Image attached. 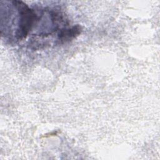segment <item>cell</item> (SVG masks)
Here are the masks:
<instances>
[{"instance_id": "1", "label": "cell", "mask_w": 160, "mask_h": 160, "mask_svg": "<svg viewBox=\"0 0 160 160\" xmlns=\"http://www.w3.org/2000/svg\"><path fill=\"white\" fill-rule=\"evenodd\" d=\"M14 6L18 9L19 19V28L17 30L16 37L18 40H21L27 37L34 26L40 19L35 11L28 7L22 1H12Z\"/></svg>"}, {"instance_id": "2", "label": "cell", "mask_w": 160, "mask_h": 160, "mask_svg": "<svg viewBox=\"0 0 160 160\" xmlns=\"http://www.w3.org/2000/svg\"><path fill=\"white\" fill-rule=\"evenodd\" d=\"M81 32V27L79 25L74 26L71 28L61 29L58 35V40L61 43L69 41L80 34Z\"/></svg>"}]
</instances>
